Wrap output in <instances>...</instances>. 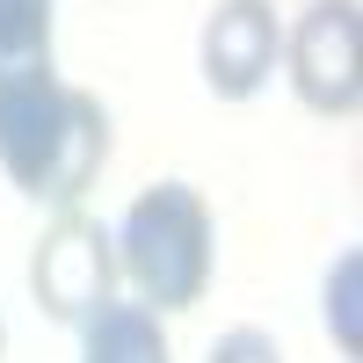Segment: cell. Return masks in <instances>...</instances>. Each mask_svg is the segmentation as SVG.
<instances>
[{"label":"cell","mask_w":363,"mask_h":363,"mask_svg":"<svg viewBox=\"0 0 363 363\" xmlns=\"http://www.w3.org/2000/svg\"><path fill=\"white\" fill-rule=\"evenodd\" d=\"M109 160V109L58 66H0V167L29 203L73 211Z\"/></svg>","instance_id":"1"},{"label":"cell","mask_w":363,"mask_h":363,"mask_svg":"<svg viewBox=\"0 0 363 363\" xmlns=\"http://www.w3.org/2000/svg\"><path fill=\"white\" fill-rule=\"evenodd\" d=\"M116 240V269L138 284L145 313H189L211 291V203L189 182H153L138 189Z\"/></svg>","instance_id":"2"},{"label":"cell","mask_w":363,"mask_h":363,"mask_svg":"<svg viewBox=\"0 0 363 363\" xmlns=\"http://www.w3.org/2000/svg\"><path fill=\"white\" fill-rule=\"evenodd\" d=\"M29 291H37L44 320L58 327H80L95 306H109L116 291V240L102 218H87V211H58V218L44 225L37 255H29Z\"/></svg>","instance_id":"3"},{"label":"cell","mask_w":363,"mask_h":363,"mask_svg":"<svg viewBox=\"0 0 363 363\" xmlns=\"http://www.w3.org/2000/svg\"><path fill=\"white\" fill-rule=\"evenodd\" d=\"M284 66L291 87L313 116H356L363 102V22L356 0H313L284 29Z\"/></svg>","instance_id":"4"},{"label":"cell","mask_w":363,"mask_h":363,"mask_svg":"<svg viewBox=\"0 0 363 363\" xmlns=\"http://www.w3.org/2000/svg\"><path fill=\"white\" fill-rule=\"evenodd\" d=\"M203 87L218 102H247L269 87V73H277V58H284V22L269 0H218L203 22Z\"/></svg>","instance_id":"5"},{"label":"cell","mask_w":363,"mask_h":363,"mask_svg":"<svg viewBox=\"0 0 363 363\" xmlns=\"http://www.w3.org/2000/svg\"><path fill=\"white\" fill-rule=\"evenodd\" d=\"M80 363H174V349L160 335V313L109 298L80 320Z\"/></svg>","instance_id":"6"},{"label":"cell","mask_w":363,"mask_h":363,"mask_svg":"<svg viewBox=\"0 0 363 363\" xmlns=\"http://www.w3.org/2000/svg\"><path fill=\"white\" fill-rule=\"evenodd\" d=\"M51 58V0H0V66Z\"/></svg>","instance_id":"7"},{"label":"cell","mask_w":363,"mask_h":363,"mask_svg":"<svg viewBox=\"0 0 363 363\" xmlns=\"http://www.w3.org/2000/svg\"><path fill=\"white\" fill-rule=\"evenodd\" d=\"M356 306H363V255L349 247V255L335 262V277H327V327H335L342 356L363 349V320H356Z\"/></svg>","instance_id":"8"},{"label":"cell","mask_w":363,"mask_h":363,"mask_svg":"<svg viewBox=\"0 0 363 363\" xmlns=\"http://www.w3.org/2000/svg\"><path fill=\"white\" fill-rule=\"evenodd\" d=\"M211 363H284V349L262 335V327H233V335L211 342Z\"/></svg>","instance_id":"9"},{"label":"cell","mask_w":363,"mask_h":363,"mask_svg":"<svg viewBox=\"0 0 363 363\" xmlns=\"http://www.w3.org/2000/svg\"><path fill=\"white\" fill-rule=\"evenodd\" d=\"M0 356H8V320H0Z\"/></svg>","instance_id":"10"}]
</instances>
